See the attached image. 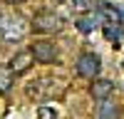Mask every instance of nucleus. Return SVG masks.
<instances>
[{
    "mask_svg": "<svg viewBox=\"0 0 124 119\" xmlns=\"http://www.w3.org/2000/svg\"><path fill=\"white\" fill-rule=\"evenodd\" d=\"M27 32V22L23 15H0V37L5 42L23 40Z\"/></svg>",
    "mask_w": 124,
    "mask_h": 119,
    "instance_id": "2",
    "label": "nucleus"
},
{
    "mask_svg": "<svg viewBox=\"0 0 124 119\" xmlns=\"http://www.w3.org/2000/svg\"><path fill=\"white\" fill-rule=\"evenodd\" d=\"M27 97L37 99V102H45V99H55L65 92V82L62 79H55V77H45V79H37V82L27 84Z\"/></svg>",
    "mask_w": 124,
    "mask_h": 119,
    "instance_id": "1",
    "label": "nucleus"
},
{
    "mask_svg": "<svg viewBox=\"0 0 124 119\" xmlns=\"http://www.w3.org/2000/svg\"><path fill=\"white\" fill-rule=\"evenodd\" d=\"M122 117V107L112 99H99L97 102V109H94V119H119Z\"/></svg>",
    "mask_w": 124,
    "mask_h": 119,
    "instance_id": "6",
    "label": "nucleus"
},
{
    "mask_svg": "<svg viewBox=\"0 0 124 119\" xmlns=\"http://www.w3.org/2000/svg\"><path fill=\"white\" fill-rule=\"evenodd\" d=\"M99 22H102V15H99V13H94V15L79 17V20H77V27L82 30V32H92V30H94Z\"/></svg>",
    "mask_w": 124,
    "mask_h": 119,
    "instance_id": "10",
    "label": "nucleus"
},
{
    "mask_svg": "<svg viewBox=\"0 0 124 119\" xmlns=\"http://www.w3.org/2000/svg\"><path fill=\"white\" fill-rule=\"evenodd\" d=\"M35 62V55H32V50H23V52H17L13 60H10V69H13L15 74H23L30 69V65Z\"/></svg>",
    "mask_w": 124,
    "mask_h": 119,
    "instance_id": "7",
    "label": "nucleus"
},
{
    "mask_svg": "<svg viewBox=\"0 0 124 119\" xmlns=\"http://www.w3.org/2000/svg\"><path fill=\"white\" fill-rule=\"evenodd\" d=\"M13 77H15V72L10 69V65H0V94H5L13 87Z\"/></svg>",
    "mask_w": 124,
    "mask_h": 119,
    "instance_id": "9",
    "label": "nucleus"
},
{
    "mask_svg": "<svg viewBox=\"0 0 124 119\" xmlns=\"http://www.w3.org/2000/svg\"><path fill=\"white\" fill-rule=\"evenodd\" d=\"M104 37L109 40L112 45H119V30L112 27V25H104Z\"/></svg>",
    "mask_w": 124,
    "mask_h": 119,
    "instance_id": "11",
    "label": "nucleus"
},
{
    "mask_svg": "<svg viewBox=\"0 0 124 119\" xmlns=\"http://www.w3.org/2000/svg\"><path fill=\"white\" fill-rule=\"evenodd\" d=\"M112 92H114V82H112V79H94V82H92V87H89V94L97 99H107Z\"/></svg>",
    "mask_w": 124,
    "mask_h": 119,
    "instance_id": "8",
    "label": "nucleus"
},
{
    "mask_svg": "<svg viewBox=\"0 0 124 119\" xmlns=\"http://www.w3.org/2000/svg\"><path fill=\"white\" fill-rule=\"evenodd\" d=\"M55 3H65V0H55Z\"/></svg>",
    "mask_w": 124,
    "mask_h": 119,
    "instance_id": "16",
    "label": "nucleus"
},
{
    "mask_svg": "<svg viewBox=\"0 0 124 119\" xmlns=\"http://www.w3.org/2000/svg\"><path fill=\"white\" fill-rule=\"evenodd\" d=\"M119 15H122V17H124V5H119Z\"/></svg>",
    "mask_w": 124,
    "mask_h": 119,
    "instance_id": "15",
    "label": "nucleus"
},
{
    "mask_svg": "<svg viewBox=\"0 0 124 119\" xmlns=\"http://www.w3.org/2000/svg\"><path fill=\"white\" fill-rule=\"evenodd\" d=\"M75 7L77 10H89V3L87 0H75Z\"/></svg>",
    "mask_w": 124,
    "mask_h": 119,
    "instance_id": "13",
    "label": "nucleus"
},
{
    "mask_svg": "<svg viewBox=\"0 0 124 119\" xmlns=\"http://www.w3.org/2000/svg\"><path fill=\"white\" fill-rule=\"evenodd\" d=\"M40 35H52V32H60L62 30V20L60 15H55L52 10H40V13L32 17V25H30Z\"/></svg>",
    "mask_w": 124,
    "mask_h": 119,
    "instance_id": "3",
    "label": "nucleus"
},
{
    "mask_svg": "<svg viewBox=\"0 0 124 119\" xmlns=\"http://www.w3.org/2000/svg\"><path fill=\"white\" fill-rule=\"evenodd\" d=\"M75 69H77L79 77L94 79V77L102 72V60H99V55H94V52H82V55L77 57V62H75Z\"/></svg>",
    "mask_w": 124,
    "mask_h": 119,
    "instance_id": "4",
    "label": "nucleus"
},
{
    "mask_svg": "<svg viewBox=\"0 0 124 119\" xmlns=\"http://www.w3.org/2000/svg\"><path fill=\"white\" fill-rule=\"evenodd\" d=\"M37 117H40V119H55L57 114H55V109H47V107H40V109H37Z\"/></svg>",
    "mask_w": 124,
    "mask_h": 119,
    "instance_id": "12",
    "label": "nucleus"
},
{
    "mask_svg": "<svg viewBox=\"0 0 124 119\" xmlns=\"http://www.w3.org/2000/svg\"><path fill=\"white\" fill-rule=\"evenodd\" d=\"M5 3H10V5H17V3H25V0H5Z\"/></svg>",
    "mask_w": 124,
    "mask_h": 119,
    "instance_id": "14",
    "label": "nucleus"
},
{
    "mask_svg": "<svg viewBox=\"0 0 124 119\" xmlns=\"http://www.w3.org/2000/svg\"><path fill=\"white\" fill-rule=\"evenodd\" d=\"M32 55L37 62H42V65H52L57 62V47L55 42H47V40H40V42H32Z\"/></svg>",
    "mask_w": 124,
    "mask_h": 119,
    "instance_id": "5",
    "label": "nucleus"
}]
</instances>
